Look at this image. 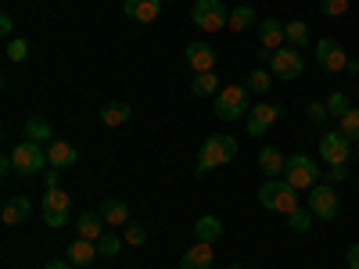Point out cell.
<instances>
[{
  "label": "cell",
  "mask_w": 359,
  "mask_h": 269,
  "mask_svg": "<svg viewBox=\"0 0 359 269\" xmlns=\"http://www.w3.org/2000/svg\"><path fill=\"white\" fill-rule=\"evenodd\" d=\"M233 155H237V140H233V137H205V140H201V151H198L194 172L205 176V172H212V169L233 162Z\"/></svg>",
  "instance_id": "obj_1"
},
{
  "label": "cell",
  "mask_w": 359,
  "mask_h": 269,
  "mask_svg": "<svg viewBox=\"0 0 359 269\" xmlns=\"http://www.w3.org/2000/svg\"><path fill=\"white\" fill-rule=\"evenodd\" d=\"M259 205L269 208V212H280V216H291L298 205V191L287 184V179H266V184L259 187Z\"/></svg>",
  "instance_id": "obj_2"
},
{
  "label": "cell",
  "mask_w": 359,
  "mask_h": 269,
  "mask_svg": "<svg viewBox=\"0 0 359 269\" xmlns=\"http://www.w3.org/2000/svg\"><path fill=\"white\" fill-rule=\"evenodd\" d=\"M252 111V90L233 83V86H223L216 94V115L223 123H233V118H245Z\"/></svg>",
  "instance_id": "obj_3"
},
{
  "label": "cell",
  "mask_w": 359,
  "mask_h": 269,
  "mask_svg": "<svg viewBox=\"0 0 359 269\" xmlns=\"http://www.w3.org/2000/svg\"><path fill=\"white\" fill-rule=\"evenodd\" d=\"M11 162H15V172H22V176H36V172H43V165H50L43 144H33V140L15 144L11 147Z\"/></svg>",
  "instance_id": "obj_4"
},
{
  "label": "cell",
  "mask_w": 359,
  "mask_h": 269,
  "mask_svg": "<svg viewBox=\"0 0 359 269\" xmlns=\"http://www.w3.org/2000/svg\"><path fill=\"white\" fill-rule=\"evenodd\" d=\"M284 179H287L294 191H313L320 184V169H316V162L309 155H287Z\"/></svg>",
  "instance_id": "obj_5"
},
{
  "label": "cell",
  "mask_w": 359,
  "mask_h": 269,
  "mask_svg": "<svg viewBox=\"0 0 359 269\" xmlns=\"http://www.w3.org/2000/svg\"><path fill=\"white\" fill-rule=\"evenodd\" d=\"M194 25L205 29V33H219V29L230 22V11L223 8V0H194Z\"/></svg>",
  "instance_id": "obj_6"
},
{
  "label": "cell",
  "mask_w": 359,
  "mask_h": 269,
  "mask_svg": "<svg viewBox=\"0 0 359 269\" xmlns=\"http://www.w3.org/2000/svg\"><path fill=\"white\" fill-rule=\"evenodd\" d=\"M269 72L273 76H280V79H298L306 72V57H302V50H294V47H280V50H273L269 54Z\"/></svg>",
  "instance_id": "obj_7"
},
{
  "label": "cell",
  "mask_w": 359,
  "mask_h": 269,
  "mask_svg": "<svg viewBox=\"0 0 359 269\" xmlns=\"http://www.w3.org/2000/svg\"><path fill=\"white\" fill-rule=\"evenodd\" d=\"M309 212H313L316 219H338V212H341L338 191H334L331 184H316V187L309 191Z\"/></svg>",
  "instance_id": "obj_8"
},
{
  "label": "cell",
  "mask_w": 359,
  "mask_h": 269,
  "mask_svg": "<svg viewBox=\"0 0 359 269\" xmlns=\"http://www.w3.org/2000/svg\"><path fill=\"white\" fill-rule=\"evenodd\" d=\"M277 118H284V104H252V111L245 115V126H248V137H266V130L277 123Z\"/></svg>",
  "instance_id": "obj_9"
},
{
  "label": "cell",
  "mask_w": 359,
  "mask_h": 269,
  "mask_svg": "<svg viewBox=\"0 0 359 269\" xmlns=\"http://www.w3.org/2000/svg\"><path fill=\"white\" fill-rule=\"evenodd\" d=\"M313 54H316V65L323 72H331V76H338V72L348 69V54H345V47L338 40H316V50Z\"/></svg>",
  "instance_id": "obj_10"
},
{
  "label": "cell",
  "mask_w": 359,
  "mask_h": 269,
  "mask_svg": "<svg viewBox=\"0 0 359 269\" xmlns=\"http://www.w3.org/2000/svg\"><path fill=\"white\" fill-rule=\"evenodd\" d=\"M352 155V140L341 133V130H331V133H323L320 137V158L327 165H345Z\"/></svg>",
  "instance_id": "obj_11"
},
{
  "label": "cell",
  "mask_w": 359,
  "mask_h": 269,
  "mask_svg": "<svg viewBox=\"0 0 359 269\" xmlns=\"http://www.w3.org/2000/svg\"><path fill=\"white\" fill-rule=\"evenodd\" d=\"M123 11H126L130 22L151 25V22H158V15H162V0H126Z\"/></svg>",
  "instance_id": "obj_12"
},
{
  "label": "cell",
  "mask_w": 359,
  "mask_h": 269,
  "mask_svg": "<svg viewBox=\"0 0 359 269\" xmlns=\"http://www.w3.org/2000/svg\"><path fill=\"white\" fill-rule=\"evenodd\" d=\"M259 43H262L266 54H273V50H280V47L287 43L280 18H262V22H259Z\"/></svg>",
  "instance_id": "obj_13"
},
{
  "label": "cell",
  "mask_w": 359,
  "mask_h": 269,
  "mask_svg": "<svg viewBox=\"0 0 359 269\" xmlns=\"http://www.w3.org/2000/svg\"><path fill=\"white\" fill-rule=\"evenodd\" d=\"M47 162H50V169H69L79 162V151L69 140H54V144H47Z\"/></svg>",
  "instance_id": "obj_14"
},
{
  "label": "cell",
  "mask_w": 359,
  "mask_h": 269,
  "mask_svg": "<svg viewBox=\"0 0 359 269\" xmlns=\"http://www.w3.org/2000/svg\"><path fill=\"white\" fill-rule=\"evenodd\" d=\"M216 258L212 244H205V241H194L191 251H184V258H180V269H208Z\"/></svg>",
  "instance_id": "obj_15"
},
{
  "label": "cell",
  "mask_w": 359,
  "mask_h": 269,
  "mask_svg": "<svg viewBox=\"0 0 359 269\" xmlns=\"http://www.w3.org/2000/svg\"><path fill=\"white\" fill-rule=\"evenodd\" d=\"M29 212H33L29 198H25V194H15V198H8V201H4L0 223H4V226H18V223H25V216H29Z\"/></svg>",
  "instance_id": "obj_16"
},
{
  "label": "cell",
  "mask_w": 359,
  "mask_h": 269,
  "mask_svg": "<svg viewBox=\"0 0 359 269\" xmlns=\"http://www.w3.org/2000/svg\"><path fill=\"white\" fill-rule=\"evenodd\" d=\"M187 65L194 72H212L216 69V50L208 43H187Z\"/></svg>",
  "instance_id": "obj_17"
},
{
  "label": "cell",
  "mask_w": 359,
  "mask_h": 269,
  "mask_svg": "<svg viewBox=\"0 0 359 269\" xmlns=\"http://www.w3.org/2000/svg\"><path fill=\"white\" fill-rule=\"evenodd\" d=\"M259 169L269 176V179H284V169H287V158L277 151V147H262L259 151Z\"/></svg>",
  "instance_id": "obj_18"
},
{
  "label": "cell",
  "mask_w": 359,
  "mask_h": 269,
  "mask_svg": "<svg viewBox=\"0 0 359 269\" xmlns=\"http://www.w3.org/2000/svg\"><path fill=\"white\" fill-rule=\"evenodd\" d=\"M101 219H104L108 226H126V223H130V205H126L123 198H104Z\"/></svg>",
  "instance_id": "obj_19"
},
{
  "label": "cell",
  "mask_w": 359,
  "mask_h": 269,
  "mask_svg": "<svg viewBox=\"0 0 359 269\" xmlns=\"http://www.w3.org/2000/svg\"><path fill=\"white\" fill-rule=\"evenodd\" d=\"M76 226H79V237H83V241H94V244L101 241V233L108 230V223L101 219V212H83Z\"/></svg>",
  "instance_id": "obj_20"
},
{
  "label": "cell",
  "mask_w": 359,
  "mask_h": 269,
  "mask_svg": "<svg viewBox=\"0 0 359 269\" xmlns=\"http://www.w3.org/2000/svg\"><path fill=\"white\" fill-rule=\"evenodd\" d=\"M130 115H133V108L126 104V101H108L101 111H97V118L104 126H123V123H130Z\"/></svg>",
  "instance_id": "obj_21"
},
{
  "label": "cell",
  "mask_w": 359,
  "mask_h": 269,
  "mask_svg": "<svg viewBox=\"0 0 359 269\" xmlns=\"http://www.w3.org/2000/svg\"><path fill=\"white\" fill-rule=\"evenodd\" d=\"M223 237V223L216 219V216H201L198 223H194V241H205V244H216Z\"/></svg>",
  "instance_id": "obj_22"
},
{
  "label": "cell",
  "mask_w": 359,
  "mask_h": 269,
  "mask_svg": "<svg viewBox=\"0 0 359 269\" xmlns=\"http://www.w3.org/2000/svg\"><path fill=\"white\" fill-rule=\"evenodd\" d=\"M101 251H97V244L94 241H83V237H76V241L69 244V262L72 265H90Z\"/></svg>",
  "instance_id": "obj_23"
},
{
  "label": "cell",
  "mask_w": 359,
  "mask_h": 269,
  "mask_svg": "<svg viewBox=\"0 0 359 269\" xmlns=\"http://www.w3.org/2000/svg\"><path fill=\"white\" fill-rule=\"evenodd\" d=\"M191 90H194L198 97H216L219 94V76L216 72H194Z\"/></svg>",
  "instance_id": "obj_24"
},
{
  "label": "cell",
  "mask_w": 359,
  "mask_h": 269,
  "mask_svg": "<svg viewBox=\"0 0 359 269\" xmlns=\"http://www.w3.org/2000/svg\"><path fill=\"white\" fill-rule=\"evenodd\" d=\"M284 36H287V47L306 50V47H309V25L294 18V22H287V25H284Z\"/></svg>",
  "instance_id": "obj_25"
},
{
  "label": "cell",
  "mask_w": 359,
  "mask_h": 269,
  "mask_svg": "<svg viewBox=\"0 0 359 269\" xmlns=\"http://www.w3.org/2000/svg\"><path fill=\"white\" fill-rule=\"evenodd\" d=\"M43 216H50V212H69V208H72V201H69V194L62 191V187H57V191H47L43 194Z\"/></svg>",
  "instance_id": "obj_26"
},
{
  "label": "cell",
  "mask_w": 359,
  "mask_h": 269,
  "mask_svg": "<svg viewBox=\"0 0 359 269\" xmlns=\"http://www.w3.org/2000/svg\"><path fill=\"white\" fill-rule=\"evenodd\" d=\"M252 22H255V11H252L248 4H241V8H233V11H230L226 29H233V33H245V29H252Z\"/></svg>",
  "instance_id": "obj_27"
},
{
  "label": "cell",
  "mask_w": 359,
  "mask_h": 269,
  "mask_svg": "<svg viewBox=\"0 0 359 269\" xmlns=\"http://www.w3.org/2000/svg\"><path fill=\"white\" fill-rule=\"evenodd\" d=\"M25 137L33 140V144H54V140H50L54 130L43 123V118H29V123H25Z\"/></svg>",
  "instance_id": "obj_28"
},
{
  "label": "cell",
  "mask_w": 359,
  "mask_h": 269,
  "mask_svg": "<svg viewBox=\"0 0 359 269\" xmlns=\"http://www.w3.org/2000/svg\"><path fill=\"white\" fill-rule=\"evenodd\" d=\"M313 219H316V216L309 212V205H298V208H294V212L287 216V226H291L294 233H309V226H313Z\"/></svg>",
  "instance_id": "obj_29"
},
{
  "label": "cell",
  "mask_w": 359,
  "mask_h": 269,
  "mask_svg": "<svg viewBox=\"0 0 359 269\" xmlns=\"http://www.w3.org/2000/svg\"><path fill=\"white\" fill-rule=\"evenodd\" d=\"M338 130H341L348 140H359V108H348V111L338 118Z\"/></svg>",
  "instance_id": "obj_30"
},
{
  "label": "cell",
  "mask_w": 359,
  "mask_h": 269,
  "mask_svg": "<svg viewBox=\"0 0 359 269\" xmlns=\"http://www.w3.org/2000/svg\"><path fill=\"white\" fill-rule=\"evenodd\" d=\"M118 248H123V237H115V233H111V226H108V230L101 233V241H97V251H101L104 258H115V255H118Z\"/></svg>",
  "instance_id": "obj_31"
},
{
  "label": "cell",
  "mask_w": 359,
  "mask_h": 269,
  "mask_svg": "<svg viewBox=\"0 0 359 269\" xmlns=\"http://www.w3.org/2000/svg\"><path fill=\"white\" fill-rule=\"evenodd\" d=\"M269 83H273V72H266V69H255L252 76H248V90H252V94H266V90H269Z\"/></svg>",
  "instance_id": "obj_32"
},
{
  "label": "cell",
  "mask_w": 359,
  "mask_h": 269,
  "mask_svg": "<svg viewBox=\"0 0 359 269\" xmlns=\"http://www.w3.org/2000/svg\"><path fill=\"white\" fill-rule=\"evenodd\" d=\"M348 4H352V0H320V11H323L327 18H341V15L348 11Z\"/></svg>",
  "instance_id": "obj_33"
},
{
  "label": "cell",
  "mask_w": 359,
  "mask_h": 269,
  "mask_svg": "<svg viewBox=\"0 0 359 269\" xmlns=\"http://www.w3.org/2000/svg\"><path fill=\"white\" fill-rule=\"evenodd\" d=\"M327 111H331L334 118H341V115L348 111V97L341 94V90H334V94H331V97H327Z\"/></svg>",
  "instance_id": "obj_34"
},
{
  "label": "cell",
  "mask_w": 359,
  "mask_h": 269,
  "mask_svg": "<svg viewBox=\"0 0 359 269\" xmlns=\"http://www.w3.org/2000/svg\"><path fill=\"white\" fill-rule=\"evenodd\" d=\"M123 230H126V244H133V248H140V244L147 241V230H144L140 223H126Z\"/></svg>",
  "instance_id": "obj_35"
},
{
  "label": "cell",
  "mask_w": 359,
  "mask_h": 269,
  "mask_svg": "<svg viewBox=\"0 0 359 269\" xmlns=\"http://www.w3.org/2000/svg\"><path fill=\"white\" fill-rule=\"evenodd\" d=\"M306 115H309V123H327V118H331V111H327V101H313L309 108H306Z\"/></svg>",
  "instance_id": "obj_36"
},
{
  "label": "cell",
  "mask_w": 359,
  "mask_h": 269,
  "mask_svg": "<svg viewBox=\"0 0 359 269\" xmlns=\"http://www.w3.org/2000/svg\"><path fill=\"white\" fill-rule=\"evenodd\" d=\"M29 57V43L25 40H8V62H25Z\"/></svg>",
  "instance_id": "obj_37"
},
{
  "label": "cell",
  "mask_w": 359,
  "mask_h": 269,
  "mask_svg": "<svg viewBox=\"0 0 359 269\" xmlns=\"http://www.w3.org/2000/svg\"><path fill=\"white\" fill-rule=\"evenodd\" d=\"M43 223L50 230H62V226H69V212H50V216H43Z\"/></svg>",
  "instance_id": "obj_38"
},
{
  "label": "cell",
  "mask_w": 359,
  "mask_h": 269,
  "mask_svg": "<svg viewBox=\"0 0 359 269\" xmlns=\"http://www.w3.org/2000/svg\"><path fill=\"white\" fill-rule=\"evenodd\" d=\"M43 184H47V191L62 187V176H57V169H43Z\"/></svg>",
  "instance_id": "obj_39"
},
{
  "label": "cell",
  "mask_w": 359,
  "mask_h": 269,
  "mask_svg": "<svg viewBox=\"0 0 359 269\" xmlns=\"http://www.w3.org/2000/svg\"><path fill=\"white\" fill-rule=\"evenodd\" d=\"M345 262H348V269H359V244H352L345 251Z\"/></svg>",
  "instance_id": "obj_40"
},
{
  "label": "cell",
  "mask_w": 359,
  "mask_h": 269,
  "mask_svg": "<svg viewBox=\"0 0 359 269\" xmlns=\"http://www.w3.org/2000/svg\"><path fill=\"white\" fill-rule=\"evenodd\" d=\"M327 176H331L334 184H341V179L348 176V169H345V165H331V172H327Z\"/></svg>",
  "instance_id": "obj_41"
},
{
  "label": "cell",
  "mask_w": 359,
  "mask_h": 269,
  "mask_svg": "<svg viewBox=\"0 0 359 269\" xmlns=\"http://www.w3.org/2000/svg\"><path fill=\"white\" fill-rule=\"evenodd\" d=\"M43 269H76V265H72L69 258H50V262H47Z\"/></svg>",
  "instance_id": "obj_42"
},
{
  "label": "cell",
  "mask_w": 359,
  "mask_h": 269,
  "mask_svg": "<svg viewBox=\"0 0 359 269\" xmlns=\"http://www.w3.org/2000/svg\"><path fill=\"white\" fill-rule=\"evenodd\" d=\"M11 29H15L11 15H0V33H4V36H11Z\"/></svg>",
  "instance_id": "obj_43"
},
{
  "label": "cell",
  "mask_w": 359,
  "mask_h": 269,
  "mask_svg": "<svg viewBox=\"0 0 359 269\" xmlns=\"http://www.w3.org/2000/svg\"><path fill=\"white\" fill-rule=\"evenodd\" d=\"M345 72H352V76H359V62H352V57H348V69Z\"/></svg>",
  "instance_id": "obj_44"
},
{
  "label": "cell",
  "mask_w": 359,
  "mask_h": 269,
  "mask_svg": "<svg viewBox=\"0 0 359 269\" xmlns=\"http://www.w3.org/2000/svg\"><path fill=\"white\" fill-rule=\"evenodd\" d=\"M230 269H241V265H230Z\"/></svg>",
  "instance_id": "obj_45"
}]
</instances>
